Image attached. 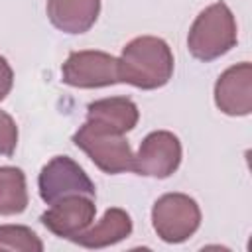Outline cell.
Returning <instances> with one entry per match:
<instances>
[{
	"label": "cell",
	"mask_w": 252,
	"mask_h": 252,
	"mask_svg": "<svg viewBox=\"0 0 252 252\" xmlns=\"http://www.w3.org/2000/svg\"><path fill=\"white\" fill-rule=\"evenodd\" d=\"M100 12V0H47L49 22L65 33L89 32Z\"/></svg>",
	"instance_id": "cell-10"
},
{
	"label": "cell",
	"mask_w": 252,
	"mask_h": 252,
	"mask_svg": "<svg viewBox=\"0 0 252 252\" xmlns=\"http://www.w3.org/2000/svg\"><path fill=\"white\" fill-rule=\"evenodd\" d=\"M94 215H96V205L93 197L71 195L53 203L51 209H47L39 217V220L55 236L71 240L94 220Z\"/></svg>",
	"instance_id": "cell-8"
},
{
	"label": "cell",
	"mask_w": 252,
	"mask_h": 252,
	"mask_svg": "<svg viewBox=\"0 0 252 252\" xmlns=\"http://www.w3.org/2000/svg\"><path fill=\"white\" fill-rule=\"evenodd\" d=\"M215 104L228 116H246L252 110V65L228 67L215 83Z\"/></svg>",
	"instance_id": "cell-9"
},
{
	"label": "cell",
	"mask_w": 252,
	"mask_h": 252,
	"mask_svg": "<svg viewBox=\"0 0 252 252\" xmlns=\"http://www.w3.org/2000/svg\"><path fill=\"white\" fill-rule=\"evenodd\" d=\"M61 79L65 85L77 89H98L116 85L120 83L118 59L96 49L73 51L61 67Z\"/></svg>",
	"instance_id": "cell-6"
},
{
	"label": "cell",
	"mask_w": 252,
	"mask_h": 252,
	"mask_svg": "<svg viewBox=\"0 0 252 252\" xmlns=\"http://www.w3.org/2000/svg\"><path fill=\"white\" fill-rule=\"evenodd\" d=\"M201 224V209L197 201L185 193H165L152 209V226L156 234L169 244L185 242Z\"/></svg>",
	"instance_id": "cell-4"
},
{
	"label": "cell",
	"mask_w": 252,
	"mask_h": 252,
	"mask_svg": "<svg viewBox=\"0 0 252 252\" xmlns=\"http://www.w3.org/2000/svg\"><path fill=\"white\" fill-rule=\"evenodd\" d=\"M0 250L41 252L43 250V242L28 226H22V224H0Z\"/></svg>",
	"instance_id": "cell-14"
},
{
	"label": "cell",
	"mask_w": 252,
	"mask_h": 252,
	"mask_svg": "<svg viewBox=\"0 0 252 252\" xmlns=\"http://www.w3.org/2000/svg\"><path fill=\"white\" fill-rule=\"evenodd\" d=\"M130 234H132L130 215L124 209L112 207L102 215V219L94 226L85 228L71 240L85 248H106V246H112V244L128 238Z\"/></svg>",
	"instance_id": "cell-11"
},
{
	"label": "cell",
	"mask_w": 252,
	"mask_h": 252,
	"mask_svg": "<svg viewBox=\"0 0 252 252\" xmlns=\"http://www.w3.org/2000/svg\"><path fill=\"white\" fill-rule=\"evenodd\" d=\"M37 187L39 197L47 205H53L71 195H85L94 199L96 193L91 177L69 156H55L51 161H47L37 177Z\"/></svg>",
	"instance_id": "cell-5"
},
{
	"label": "cell",
	"mask_w": 252,
	"mask_h": 252,
	"mask_svg": "<svg viewBox=\"0 0 252 252\" xmlns=\"http://www.w3.org/2000/svg\"><path fill=\"white\" fill-rule=\"evenodd\" d=\"M28 207L26 175L20 167L0 165V215H20Z\"/></svg>",
	"instance_id": "cell-13"
},
{
	"label": "cell",
	"mask_w": 252,
	"mask_h": 252,
	"mask_svg": "<svg viewBox=\"0 0 252 252\" xmlns=\"http://www.w3.org/2000/svg\"><path fill=\"white\" fill-rule=\"evenodd\" d=\"M77 148H81L91 161L104 173L116 175L124 171H132L134 154L124 134L104 128L87 120L73 136Z\"/></svg>",
	"instance_id": "cell-3"
},
{
	"label": "cell",
	"mask_w": 252,
	"mask_h": 252,
	"mask_svg": "<svg viewBox=\"0 0 252 252\" xmlns=\"http://www.w3.org/2000/svg\"><path fill=\"white\" fill-rule=\"evenodd\" d=\"M138 118H140V110L136 102L128 96L100 98L87 106V120L120 134L130 132L138 124Z\"/></svg>",
	"instance_id": "cell-12"
},
{
	"label": "cell",
	"mask_w": 252,
	"mask_h": 252,
	"mask_svg": "<svg viewBox=\"0 0 252 252\" xmlns=\"http://www.w3.org/2000/svg\"><path fill=\"white\" fill-rule=\"evenodd\" d=\"M118 75L120 83H128L144 91L159 89L173 75V53L161 37H134L122 49Z\"/></svg>",
	"instance_id": "cell-1"
},
{
	"label": "cell",
	"mask_w": 252,
	"mask_h": 252,
	"mask_svg": "<svg viewBox=\"0 0 252 252\" xmlns=\"http://www.w3.org/2000/svg\"><path fill=\"white\" fill-rule=\"evenodd\" d=\"M18 146V126L14 118L0 110V156H12Z\"/></svg>",
	"instance_id": "cell-15"
},
{
	"label": "cell",
	"mask_w": 252,
	"mask_h": 252,
	"mask_svg": "<svg viewBox=\"0 0 252 252\" xmlns=\"http://www.w3.org/2000/svg\"><path fill=\"white\" fill-rule=\"evenodd\" d=\"M181 163V142L173 132L156 130L150 132L134 156L132 171L146 177L165 179L177 171Z\"/></svg>",
	"instance_id": "cell-7"
},
{
	"label": "cell",
	"mask_w": 252,
	"mask_h": 252,
	"mask_svg": "<svg viewBox=\"0 0 252 252\" xmlns=\"http://www.w3.org/2000/svg\"><path fill=\"white\" fill-rule=\"evenodd\" d=\"M236 41V20L224 2H215L199 12L187 35L189 53L205 63L228 53Z\"/></svg>",
	"instance_id": "cell-2"
},
{
	"label": "cell",
	"mask_w": 252,
	"mask_h": 252,
	"mask_svg": "<svg viewBox=\"0 0 252 252\" xmlns=\"http://www.w3.org/2000/svg\"><path fill=\"white\" fill-rule=\"evenodd\" d=\"M12 83H14V73L10 63L0 55V100L6 98V94L12 91Z\"/></svg>",
	"instance_id": "cell-16"
}]
</instances>
